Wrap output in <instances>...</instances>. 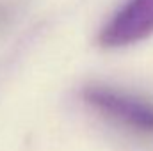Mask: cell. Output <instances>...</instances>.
<instances>
[{"instance_id":"cell-1","label":"cell","mask_w":153,"mask_h":151,"mask_svg":"<svg viewBox=\"0 0 153 151\" xmlns=\"http://www.w3.org/2000/svg\"><path fill=\"white\" fill-rule=\"evenodd\" d=\"M84 100L96 112L134 132L153 133V103L144 98L107 85H89L84 89Z\"/></svg>"},{"instance_id":"cell-2","label":"cell","mask_w":153,"mask_h":151,"mask_svg":"<svg viewBox=\"0 0 153 151\" xmlns=\"http://www.w3.org/2000/svg\"><path fill=\"white\" fill-rule=\"evenodd\" d=\"M153 34V0H128L100 32L107 48L128 46Z\"/></svg>"}]
</instances>
